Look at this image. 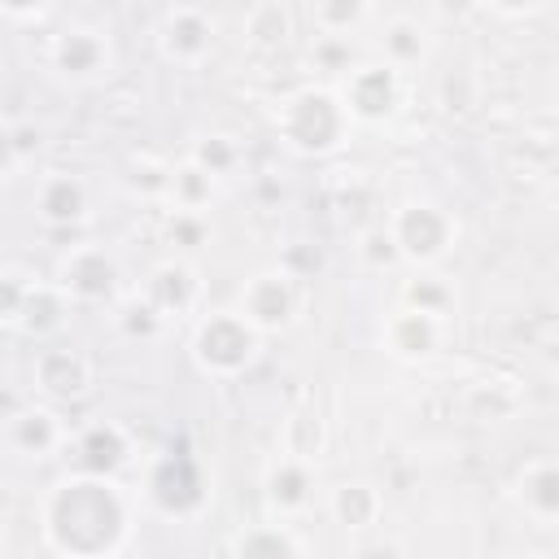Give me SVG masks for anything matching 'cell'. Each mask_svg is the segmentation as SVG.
Segmentation results:
<instances>
[{
    "label": "cell",
    "mask_w": 559,
    "mask_h": 559,
    "mask_svg": "<svg viewBox=\"0 0 559 559\" xmlns=\"http://www.w3.org/2000/svg\"><path fill=\"white\" fill-rule=\"evenodd\" d=\"M39 520H44L48 550L74 555V559H96V555L122 550L127 528H131V507H127L122 489L114 485V476L79 472L48 489Z\"/></svg>",
    "instance_id": "cell-1"
},
{
    "label": "cell",
    "mask_w": 559,
    "mask_h": 559,
    "mask_svg": "<svg viewBox=\"0 0 559 559\" xmlns=\"http://www.w3.org/2000/svg\"><path fill=\"white\" fill-rule=\"evenodd\" d=\"M349 122L354 118H349L341 92H332V87H301L275 114V127H280L284 144L306 153V157L336 153L349 135Z\"/></svg>",
    "instance_id": "cell-2"
},
{
    "label": "cell",
    "mask_w": 559,
    "mask_h": 559,
    "mask_svg": "<svg viewBox=\"0 0 559 559\" xmlns=\"http://www.w3.org/2000/svg\"><path fill=\"white\" fill-rule=\"evenodd\" d=\"M262 349V332L245 319V310H210L197 328H192V358L205 376L231 380L240 376Z\"/></svg>",
    "instance_id": "cell-3"
},
{
    "label": "cell",
    "mask_w": 559,
    "mask_h": 559,
    "mask_svg": "<svg viewBox=\"0 0 559 559\" xmlns=\"http://www.w3.org/2000/svg\"><path fill=\"white\" fill-rule=\"evenodd\" d=\"M389 231L402 249V262L411 266H432L454 249V218L437 201H406L393 210Z\"/></svg>",
    "instance_id": "cell-4"
},
{
    "label": "cell",
    "mask_w": 559,
    "mask_h": 559,
    "mask_svg": "<svg viewBox=\"0 0 559 559\" xmlns=\"http://www.w3.org/2000/svg\"><path fill=\"white\" fill-rule=\"evenodd\" d=\"M297 306H301V297H297V275H293L288 266L253 271V275L245 280V288H240V310H245V319H249L262 336L288 332V328L297 323Z\"/></svg>",
    "instance_id": "cell-5"
},
{
    "label": "cell",
    "mask_w": 559,
    "mask_h": 559,
    "mask_svg": "<svg viewBox=\"0 0 559 559\" xmlns=\"http://www.w3.org/2000/svg\"><path fill=\"white\" fill-rule=\"evenodd\" d=\"M341 100L349 109L354 122H389L402 109V70L389 61H371V66H354L341 83Z\"/></svg>",
    "instance_id": "cell-6"
},
{
    "label": "cell",
    "mask_w": 559,
    "mask_h": 559,
    "mask_svg": "<svg viewBox=\"0 0 559 559\" xmlns=\"http://www.w3.org/2000/svg\"><path fill=\"white\" fill-rule=\"evenodd\" d=\"M57 284L74 297V301H87V306H109L118 301L122 293V271H118V258L100 245H79L70 253H61L57 262Z\"/></svg>",
    "instance_id": "cell-7"
},
{
    "label": "cell",
    "mask_w": 559,
    "mask_h": 559,
    "mask_svg": "<svg viewBox=\"0 0 559 559\" xmlns=\"http://www.w3.org/2000/svg\"><path fill=\"white\" fill-rule=\"evenodd\" d=\"M148 498L162 515H197L205 507V476L192 454H162L148 476Z\"/></svg>",
    "instance_id": "cell-8"
},
{
    "label": "cell",
    "mask_w": 559,
    "mask_h": 559,
    "mask_svg": "<svg viewBox=\"0 0 559 559\" xmlns=\"http://www.w3.org/2000/svg\"><path fill=\"white\" fill-rule=\"evenodd\" d=\"M4 445L9 454L17 459H52L61 445H66V424L52 406L44 402H31V406H17L9 411L4 419Z\"/></svg>",
    "instance_id": "cell-9"
},
{
    "label": "cell",
    "mask_w": 559,
    "mask_h": 559,
    "mask_svg": "<svg viewBox=\"0 0 559 559\" xmlns=\"http://www.w3.org/2000/svg\"><path fill=\"white\" fill-rule=\"evenodd\" d=\"M31 380H35V389H39L48 402H74V397H83V393L92 389V362H87V354H79V349L52 345V349H39V354H35Z\"/></svg>",
    "instance_id": "cell-10"
},
{
    "label": "cell",
    "mask_w": 559,
    "mask_h": 559,
    "mask_svg": "<svg viewBox=\"0 0 559 559\" xmlns=\"http://www.w3.org/2000/svg\"><path fill=\"white\" fill-rule=\"evenodd\" d=\"M70 301H74V297H70L57 280H31L26 293H22V301H17V310H13V319H9V328H13L17 336L44 341V336L61 332V323H66V314H70Z\"/></svg>",
    "instance_id": "cell-11"
},
{
    "label": "cell",
    "mask_w": 559,
    "mask_h": 559,
    "mask_svg": "<svg viewBox=\"0 0 559 559\" xmlns=\"http://www.w3.org/2000/svg\"><path fill=\"white\" fill-rule=\"evenodd\" d=\"M262 498L275 515H297L314 498V463L297 454H280L262 472Z\"/></svg>",
    "instance_id": "cell-12"
},
{
    "label": "cell",
    "mask_w": 559,
    "mask_h": 559,
    "mask_svg": "<svg viewBox=\"0 0 559 559\" xmlns=\"http://www.w3.org/2000/svg\"><path fill=\"white\" fill-rule=\"evenodd\" d=\"M441 328H445V319L424 314L415 306H397L384 319V345L402 362H424V358H432L441 349Z\"/></svg>",
    "instance_id": "cell-13"
},
{
    "label": "cell",
    "mask_w": 559,
    "mask_h": 559,
    "mask_svg": "<svg viewBox=\"0 0 559 559\" xmlns=\"http://www.w3.org/2000/svg\"><path fill=\"white\" fill-rule=\"evenodd\" d=\"M74 463L79 472H96V476H118L131 463V432L114 419L87 424L74 441Z\"/></svg>",
    "instance_id": "cell-14"
},
{
    "label": "cell",
    "mask_w": 559,
    "mask_h": 559,
    "mask_svg": "<svg viewBox=\"0 0 559 559\" xmlns=\"http://www.w3.org/2000/svg\"><path fill=\"white\" fill-rule=\"evenodd\" d=\"M144 297H148L166 319L188 314V310L197 306V297H201L197 266H192L188 258H166V262H157V266L148 271V280H144Z\"/></svg>",
    "instance_id": "cell-15"
},
{
    "label": "cell",
    "mask_w": 559,
    "mask_h": 559,
    "mask_svg": "<svg viewBox=\"0 0 559 559\" xmlns=\"http://www.w3.org/2000/svg\"><path fill=\"white\" fill-rule=\"evenodd\" d=\"M92 210V192L79 175H44L39 188H35V214L48 223V227H79Z\"/></svg>",
    "instance_id": "cell-16"
},
{
    "label": "cell",
    "mask_w": 559,
    "mask_h": 559,
    "mask_svg": "<svg viewBox=\"0 0 559 559\" xmlns=\"http://www.w3.org/2000/svg\"><path fill=\"white\" fill-rule=\"evenodd\" d=\"M109 39L92 26H70L57 35L52 44V66L66 74V79H96L109 70Z\"/></svg>",
    "instance_id": "cell-17"
},
{
    "label": "cell",
    "mask_w": 559,
    "mask_h": 559,
    "mask_svg": "<svg viewBox=\"0 0 559 559\" xmlns=\"http://www.w3.org/2000/svg\"><path fill=\"white\" fill-rule=\"evenodd\" d=\"M214 44V26L197 4H175L162 26V52L179 66H197Z\"/></svg>",
    "instance_id": "cell-18"
},
{
    "label": "cell",
    "mask_w": 559,
    "mask_h": 559,
    "mask_svg": "<svg viewBox=\"0 0 559 559\" xmlns=\"http://www.w3.org/2000/svg\"><path fill=\"white\" fill-rule=\"evenodd\" d=\"M524 511L542 524H559V459H533L515 485Z\"/></svg>",
    "instance_id": "cell-19"
},
{
    "label": "cell",
    "mask_w": 559,
    "mask_h": 559,
    "mask_svg": "<svg viewBox=\"0 0 559 559\" xmlns=\"http://www.w3.org/2000/svg\"><path fill=\"white\" fill-rule=\"evenodd\" d=\"M328 511H332V520L345 533H358V528H371L380 520L384 502H380V489L376 485H367V480H341L332 489V498H328Z\"/></svg>",
    "instance_id": "cell-20"
},
{
    "label": "cell",
    "mask_w": 559,
    "mask_h": 559,
    "mask_svg": "<svg viewBox=\"0 0 559 559\" xmlns=\"http://www.w3.org/2000/svg\"><path fill=\"white\" fill-rule=\"evenodd\" d=\"M245 39L253 52H280L288 39H293V17L280 0H262L249 9L245 17Z\"/></svg>",
    "instance_id": "cell-21"
},
{
    "label": "cell",
    "mask_w": 559,
    "mask_h": 559,
    "mask_svg": "<svg viewBox=\"0 0 559 559\" xmlns=\"http://www.w3.org/2000/svg\"><path fill=\"white\" fill-rule=\"evenodd\" d=\"M380 48H384V61L389 66L411 70V66H419L428 57V31L415 17H393L380 31Z\"/></svg>",
    "instance_id": "cell-22"
},
{
    "label": "cell",
    "mask_w": 559,
    "mask_h": 559,
    "mask_svg": "<svg viewBox=\"0 0 559 559\" xmlns=\"http://www.w3.org/2000/svg\"><path fill=\"white\" fill-rule=\"evenodd\" d=\"M310 546L288 528V524H253L231 542V555H266V559H293L306 555Z\"/></svg>",
    "instance_id": "cell-23"
},
{
    "label": "cell",
    "mask_w": 559,
    "mask_h": 559,
    "mask_svg": "<svg viewBox=\"0 0 559 559\" xmlns=\"http://www.w3.org/2000/svg\"><path fill=\"white\" fill-rule=\"evenodd\" d=\"M214 197H218V179H214L205 166H197L192 157H183V162L175 166V175H170L166 201H170L175 210H205Z\"/></svg>",
    "instance_id": "cell-24"
},
{
    "label": "cell",
    "mask_w": 559,
    "mask_h": 559,
    "mask_svg": "<svg viewBox=\"0 0 559 559\" xmlns=\"http://www.w3.org/2000/svg\"><path fill=\"white\" fill-rule=\"evenodd\" d=\"M402 306H415V310H424V314H437V319H450V310H454V288L441 280V275H415V280H406L402 284Z\"/></svg>",
    "instance_id": "cell-25"
},
{
    "label": "cell",
    "mask_w": 559,
    "mask_h": 559,
    "mask_svg": "<svg viewBox=\"0 0 559 559\" xmlns=\"http://www.w3.org/2000/svg\"><path fill=\"white\" fill-rule=\"evenodd\" d=\"M280 441H284V454H297V459H310L314 463L319 450H323V419L314 411H293L284 419Z\"/></svg>",
    "instance_id": "cell-26"
},
{
    "label": "cell",
    "mask_w": 559,
    "mask_h": 559,
    "mask_svg": "<svg viewBox=\"0 0 559 559\" xmlns=\"http://www.w3.org/2000/svg\"><path fill=\"white\" fill-rule=\"evenodd\" d=\"M188 157H192L197 166H205L214 179H227V175L240 166V148H236V140H231V135H218V131L201 135V140L192 144Z\"/></svg>",
    "instance_id": "cell-27"
},
{
    "label": "cell",
    "mask_w": 559,
    "mask_h": 559,
    "mask_svg": "<svg viewBox=\"0 0 559 559\" xmlns=\"http://www.w3.org/2000/svg\"><path fill=\"white\" fill-rule=\"evenodd\" d=\"M314 22L323 35H349L367 22V0H314Z\"/></svg>",
    "instance_id": "cell-28"
},
{
    "label": "cell",
    "mask_w": 559,
    "mask_h": 559,
    "mask_svg": "<svg viewBox=\"0 0 559 559\" xmlns=\"http://www.w3.org/2000/svg\"><path fill=\"white\" fill-rule=\"evenodd\" d=\"M118 328H122V336H131V341H157L162 328H166V314H162L148 297H135V301H127V306L118 310Z\"/></svg>",
    "instance_id": "cell-29"
},
{
    "label": "cell",
    "mask_w": 559,
    "mask_h": 559,
    "mask_svg": "<svg viewBox=\"0 0 559 559\" xmlns=\"http://www.w3.org/2000/svg\"><path fill=\"white\" fill-rule=\"evenodd\" d=\"M170 175H175V166H166V162L153 157V153H140V157L131 162L127 183H131L140 197H166V192H170Z\"/></svg>",
    "instance_id": "cell-30"
},
{
    "label": "cell",
    "mask_w": 559,
    "mask_h": 559,
    "mask_svg": "<svg viewBox=\"0 0 559 559\" xmlns=\"http://www.w3.org/2000/svg\"><path fill=\"white\" fill-rule=\"evenodd\" d=\"M205 236H210L205 210H170V218H166V240H170L175 249L192 253V249L205 245Z\"/></svg>",
    "instance_id": "cell-31"
},
{
    "label": "cell",
    "mask_w": 559,
    "mask_h": 559,
    "mask_svg": "<svg viewBox=\"0 0 559 559\" xmlns=\"http://www.w3.org/2000/svg\"><path fill=\"white\" fill-rule=\"evenodd\" d=\"M358 258H362V266H371V271H389L393 262H402V249H397V240H393L389 227H367V231L358 236Z\"/></svg>",
    "instance_id": "cell-32"
},
{
    "label": "cell",
    "mask_w": 559,
    "mask_h": 559,
    "mask_svg": "<svg viewBox=\"0 0 559 559\" xmlns=\"http://www.w3.org/2000/svg\"><path fill=\"white\" fill-rule=\"evenodd\" d=\"M44 144V131L35 122H13L9 127V140H4V153H9V166H22V162H35Z\"/></svg>",
    "instance_id": "cell-33"
},
{
    "label": "cell",
    "mask_w": 559,
    "mask_h": 559,
    "mask_svg": "<svg viewBox=\"0 0 559 559\" xmlns=\"http://www.w3.org/2000/svg\"><path fill=\"white\" fill-rule=\"evenodd\" d=\"M310 57H314V66L319 70H349V39L345 35H319L314 39V48H310Z\"/></svg>",
    "instance_id": "cell-34"
},
{
    "label": "cell",
    "mask_w": 559,
    "mask_h": 559,
    "mask_svg": "<svg viewBox=\"0 0 559 559\" xmlns=\"http://www.w3.org/2000/svg\"><path fill=\"white\" fill-rule=\"evenodd\" d=\"M476 4H480V0H432V13H437L441 22H463Z\"/></svg>",
    "instance_id": "cell-35"
},
{
    "label": "cell",
    "mask_w": 559,
    "mask_h": 559,
    "mask_svg": "<svg viewBox=\"0 0 559 559\" xmlns=\"http://www.w3.org/2000/svg\"><path fill=\"white\" fill-rule=\"evenodd\" d=\"M0 9H4V17L26 22V17H39L48 9V0H0Z\"/></svg>",
    "instance_id": "cell-36"
},
{
    "label": "cell",
    "mask_w": 559,
    "mask_h": 559,
    "mask_svg": "<svg viewBox=\"0 0 559 559\" xmlns=\"http://www.w3.org/2000/svg\"><path fill=\"white\" fill-rule=\"evenodd\" d=\"M489 9H498L502 17H524V13H533L542 0H485Z\"/></svg>",
    "instance_id": "cell-37"
},
{
    "label": "cell",
    "mask_w": 559,
    "mask_h": 559,
    "mask_svg": "<svg viewBox=\"0 0 559 559\" xmlns=\"http://www.w3.org/2000/svg\"><path fill=\"white\" fill-rule=\"evenodd\" d=\"M179 4H192V0H179Z\"/></svg>",
    "instance_id": "cell-38"
}]
</instances>
